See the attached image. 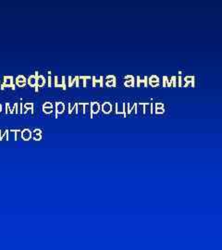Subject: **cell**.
<instances>
[{"instance_id": "ac0fdd59", "label": "cell", "mask_w": 222, "mask_h": 250, "mask_svg": "<svg viewBox=\"0 0 222 250\" xmlns=\"http://www.w3.org/2000/svg\"><path fill=\"white\" fill-rule=\"evenodd\" d=\"M148 76H145V80H140V83H145V87H148Z\"/></svg>"}, {"instance_id": "cb8c5ba5", "label": "cell", "mask_w": 222, "mask_h": 250, "mask_svg": "<svg viewBox=\"0 0 222 250\" xmlns=\"http://www.w3.org/2000/svg\"><path fill=\"white\" fill-rule=\"evenodd\" d=\"M33 133H34V135H41L42 131H41L40 129H35V130L33 131Z\"/></svg>"}, {"instance_id": "5bb4252c", "label": "cell", "mask_w": 222, "mask_h": 250, "mask_svg": "<svg viewBox=\"0 0 222 250\" xmlns=\"http://www.w3.org/2000/svg\"><path fill=\"white\" fill-rule=\"evenodd\" d=\"M183 79L185 80L186 83H190L192 81V79H194V76H193V75H192V76H191V75H189V76H185Z\"/></svg>"}, {"instance_id": "83f0119b", "label": "cell", "mask_w": 222, "mask_h": 250, "mask_svg": "<svg viewBox=\"0 0 222 250\" xmlns=\"http://www.w3.org/2000/svg\"><path fill=\"white\" fill-rule=\"evenodd\" d=\"M140 80H141L140 76H137V77H136V81H137V83H136V86H137V87H140V86H141V83H140Z\"/></svg>"}, {"instance_id": "3957f363", "label": "cell", "mask_w": 222, "mask_h": 250, "mask_svg": "<svg viewBox=\"0 0 222 250\" xmlns=\"http://www.w3.org/2000/svg\"><path fill=\"white\" fill-rule=\"evenodd\" d=\"M21 138L25 141H28L32 138V131L30 129H23L21 131Z\"/></svg>"}, {"instance_id": "8992f818", "label": "cell", "mask_w": 222, "mask_h": 250, "mask_svg": "<svg viewBox=\"0 0 222 250\" xmlns=\"http://www.w3.org/2000/svg\"><path fill=\"white\" fill-rule=\"evenodd\" d=\"M27 82H28V84H29L30 86H36V84H37V77H36L35 75H31V76L28 78Z\"/></svg>"}, {"instance_id": "ba28073f", "label": "cell", "mask_w": 222, "mask_h": 250, "mask_svg": "<svg viewBox=\"0 0 222 250\" xmlns=\"http://www.w3.org/2000/svg\"><path fill=\"white\" fill-rule=\"evenodd\" d=\"M13 83V77L12 76H5L4 77V85L11 86Z\"/></svg>"}, {"instance_id": "d4e9b609", "label": "cell", "mask_w": 222, "mask_h": 250, "mask_svg": "<svg viewBox=\"0 0 222 250\" xmlns=\"http://www.w3.org/2000/svg\"><path fill=\"white\" fill-rule=\"evenodd\" d=\"M106 79V80H113V79H116V77L114 75H107Z\"/></svg>"}, {"instance_id": "52a82bcc", "label": "cell", "mask_w": 222, "mask_h": 250, "mask_svg": "<svg viewBox=\"0 0 222 250\" xmlns=\"http://www.w3.org/2000/svg\"><path fill=\"white\" fill-rule=\"evenodd\" d=\"M44 84H45V79H44V77L42 76V75H38V76H37V84H36V86L41 87V86H44Z\"/></svg>"}, {"instance_id": "603a6c76", "label": "cell", "mask_w": 222, "mask_h": 250, "mask_svg": "<svg viewBox=\"0 0 222 250\" xmlns=\"http://www.w3.org/2000/svg\"><path fill=\"white\" fill-rule=\"evenodd\" d=\"M149 84H150L151 86H153V87H157V86H159V83H156V82H149Z\"/></svg>"}, {"instance_id": "484cf974", "label": "cell", "mask_w": 222, "mask_h": 250, "mask_svg": "<svg viewBox=\"0 0 222 250\" xmlns=\"http://www.w3.org/2000/svg\"><path fill=\"white\" fill-rule=\"evenodd\" d=\"M150 113L151 114H153L154 113V104L153 103H150Z\"/></svg>"}, {"instance_id": "44dd1931", "label": "cell", "mask_w": 222, "mask_h": 250, "mask_svg": "<svg viewBox=\"0 0 222 250\" xmlns=\"http://www.w3.org/2000/svg\"><path fill=\"white\" fill-rule=\"evenodd\" d=\"M92 84H93V87L96 86V77L95 76H92Z\"/></svg>"}, {"instance_id": "9a60e30c", "label": "cell", "mask_w": 222, "mask_h": 250, "mask_svg": "<svg viewBox=\"0 0 222 250\" xmlns=\"http://www.w3.org/2000/svg\"><path fill=\"white\" fill-rule=\"evenodd\" d=\"M24 108L26 109H33V103H26V104L24 105Z\"/></svg>"}, {"instance_id": "9c48e42d", "label": "cell", "mask_w": 222, "mask_h": 250, "mask_svg": "<svg viewBox=\"0 0 222 250\" xmlns=\"http://www.w3.org/2000/svg\"><path fill=\"white\" fill-rule=\"evenodd\" d=\"M106 85L107 87H115L116 86V79L106 80Z\"/></svg>"}, {"instance_id": "277c9868", "label": "cell", "mask_w": 222, "mask_h": 250, "mask_svg": "<svg viewBox=\"0 0 222 250\" xmlns=\"http://www.w3.org/2000/svg\"><path fill=\"white\" fill-rule=\"evenodd\" d=\"M101 109H102L103 113L108 114L112 111V104L110 102H104L101 106Z\"/></svg>"}, {"instance_id": "4dcf8cb0", "label": "cell", "mask_w": 222, "mask_h": 250, "mask_svg": "<svg viewBox=\"0 0 222 250\" xmlns=\"http://www.w3.org/2000/svg\"><path fill=\"white\" fill-rule=\"evenodd\" d=\"M2 111V105L0 104V112Z\"/></svg>"}, {"instance_id": "2e32d148", "label": "cell", "mask_w": 222, "mask_h": 250, "mask_svg": "<svg viewBox=\"0 0 222 250\" xmlns=\"http://www.w3.org/2000/svg\"><path fill=\"white\" fill-rule=\"evenodd\" d=\"M176 79H177L176 76H172V77H171V83H172V86H173V87H176V86H177V85H176Z\"/></svg>"}, {"instance_id": "d6986e66", "label": "cell", "mask_w": 222, "mask_h": 250, "mask_svg": "<svg viewBox=\"0 0 222 250\" xmlns=\"http://www.w3.org/2000/svg\"><path fill=\"white\" fill-rule=\"evenodd\" d=\"M125 80L126 81H133V80H134V77L133 75H126Z\"/></svg>"}, {"instance_id": "e0dca14e", "label": "cell", "mask_w": 222, "mask_h": 250, "mask_svg": "<svg viewBox=\"0 0 222 250\" xmlns=\"http://www.w3.org/2000/svg\"><path fill=\"white\" fill-rule=\"evenodd\" d=\"M165 112V109H156V113L157 114H163Z\"/></svg>"}, {"instance_id": "f1b7e54d", "label": "cell", "mask_w": 222, "mask_h": 250, "mask_svg": "<svg viewBox=\"0 0 222 250\" xmlns=\"http://www.w3.org/2000/svg\"><path fill=\"white\" fill-rule=\"evenodd\" d=\"M167 77H168V76H164V77H163V87H166V85H167V84H166V79H167Z\"/></svg>"}, {"instance_id": "4316f807", "label": "cell", "mask_w": 222, "mask_h": 250, "mask_svg": "<svg viewBox=\"0 0 222 250\" xmlns=\"http://www.w3.org/2000/svg\"><path fill=\"white\" fill-rule=\"evenodd\" d=\"M41 137H42V135H34V136H33L34 140H36V141L40 140V139H41Z\"/></svg>"}, {"instance_id": "7402d4cb", "label": "cell", "mask_w": 222, "mask_h": 250, "mask_svg": "<svg viewBox=\"0 0 222 250\" xmlns=\"http://www.w3.org/2000/svg\"><path fill=\"white\" fill-rule=\"evenodd\" d=\"M164 104L163 103H156V109H163Z\"/></svg>"}, {"instance_id": "6da1fadb", "label": "cell", "mask_w": 222, "mask_h": 250, "mask_svg": "<svg viewBox=\"0 0 222 250\" xmlns=\"http://www.w3.org/2000/svg\"><path fill=\"white\" fill-rule=\"evenodd\" d=\"M116 113L117 114H124V117L126 118V116H127L126 104L125 103H117Z\"/></svg>"}, {"instance_id": "8fae6325", "label": "cell", "mask_w": 222, "mask_h": 250, "mask_svg": "<svg viewBox=\"0 0 222 250\" xmlns=\"http://www.w3.org/2000/svg\"><path fill=\"white\" fill-rule=\"evenodd\" d=\"M149 82H156V83H159V76H157V75H155V74L151 75V76L149 77Z\"/></svg>"}, {"instance_id": "4fadbf2b", "label": "cell", "mask_w": 222, "mask_h": 250, "mask_svg": "<svg viewBox=\"0 0 222 250\" xmlns=\"http://www.w3.org/2000/svg\"><path fill=\"white\" fill-rule=\"evenodd\" d=\"M43 110L46 114H50L53 112V108H43Z\"/></svg>"}, {"instance_id": "7a4b0ae2", "label": "cell", "mask_w": 222, "mask_h": 250, "mask_svg": "<svg viewBox=\"0 0 222 250\" xmlns=\"http://www.w3.org/2000/svg\"><path fill=\"white\" fill-rule=\"evenodd\" d=\"M90 110H91L90 118H93V115L97 114L99 112L100 104L98 102H91L90 103Z\"/></svg>"}, {"instance_id": "30bf717a", "label": "cell", "mask_w": 222, "mask_h": 250, "mask_svg": "<svg viewBox=\"0 0 222 250\" xmlns=\"http://www.w3.org/2000/svg\"><path fill=\"white\" fill-rule=\"evenodd\" d=\"M17 82H19V83H27V80H26V78L23 75H19L16 78V83Z\"/></svg>"}, {"instance_id": "ffe728a7", "label": "cell", "mask_w": 222, "mask_h": 250, "mask_svg": "<svg viewBox=\"0 0 222 250\" xmlns=\"http://www.w3.org/2000/svg\"><path fill=\"white\" fill-rule=\"evenodd\" d=\"M43 108H53V104L50 102H45L43 106Z\"/></svg>"}, {"instance_id": "f546056e", "label": "cell", "mask_w": 222, "mask_h": 250, "mask_svg": "<svg viewBox=\"0 0 222 250\" xmlns=\"http://www.w3.org/2000/svg\"><path fill=\"white\" fill-rule=\"evenodd\" d=\"M48 83H49V86H51V77H48Z\"/></svg>"}, {"instance_id": "5b68a950", "label": "cell", "mask_w": 222, "mask_h": 250, "mask_svg": "<svg viewBox=\"0 0 222 250\" xmlns=\"http://www.w3.org/2000/svg\"><path fill=\"white\" fill-rule=\"evenodd\" d=\"M64 109H65V105L62 102H57L56 103V117H58L59 113L61 114L63 113Z\"/></svg>"}, {"instance_id": "7c38bea8", "label": "cell", "mask_w": 222, "mask_h": 250, "mask_svg": "<svg viewBox=\"0 0 222 250\" xmlns=\"http://www.w3.org/2000/svg\"><path fill=\"white\" fill-rule=\"evenodd\" d=\"M124 85H125L126 87H133V86H134V85H135V80H133V81H126L125 83H124Z\"/></svg>"}]
</instances>
